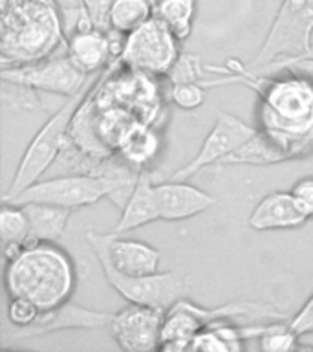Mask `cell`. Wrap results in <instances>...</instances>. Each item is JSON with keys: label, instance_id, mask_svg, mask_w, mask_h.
Returning <instances> with one entry per match:
<instances>
[{"label": "cell", "instance_id": "16", "mask_svg": "<svg viewBox=\"0 0 313 352\" xmlns=\"http://www.w3.org/2000/svg\"><path fill=\"white\" fill-rule=\"evenodd\" d=\"M106 252L117 272L130 277L152 275L159 272L161 255L147 242L121 239L119 235L106 233Z\"/></svg>", "mask_w": 313, "mask_h": 352}, {"label": "cell", "instance_id": "30", "mask_svg": "<svg viewBox=\"0 0 313 352\" xmlns=\"http://www.w3.org/2000/svg\"><path fill=\"white\" fill-rule=\"evenodd\" d=\"M8 321L11 327L24 329L32 324L40 314V308L26 297H8Z\"/></svg>", "mask_w": 313, "mask_h": 352}, {"label": "cell", "instance_id": "27", "mask_svg": "<svg viewBox=\"0 0 313 352\" xmlns=\"http://www.w3.org/2000/svg\"><path fill=\"white\" fill-rule=\"evenodd\" d=\"M203 72H205V66L202 65L200 57L191 54H181L167 74V77H169L170 82H202L205 79Z\"/></svg>", "mask_w": 313, "mask_h": 352}, {"label": "cell", "instance_id": "4", "mask_svg": "<svg viewBox=\"0 0 313 352\" xmlns=\"http://www.w3.org/2000/svg\"><path fill=\"white\" fill-rule=\"evenodd\" d=\"M104 70L99 72V74H93L90 77V81L76 96L66 98L65 103L60 104L59 109L44 121V125L38 129V132L33 136V140L26 147L24 154H22L21 164L16 167L13 180H11L10 187L2 195V202H13L26 187L33 186L35 182L40 180L44 173L57 162L60 153L68 145L71 125H73L77 112L84 103V99L90 96L93 87L97 85Z\"/></svg>", "mask_w": 313, "mask_h": 352}, {"label": "cell", "instance_id": "9", "mask_svg": "<svg viewBox=\"0 0 313 352\" xmlns=\"http://www.w3.org/2000/svg\"><path fill=\"white\" fill-rule=\"evenodd\" d=\"M99 74V72H97ZM2 81H11L30 87L37 92H49L57 96L71 98L81 90L90 77L70 59V55H51L48 59L38 60L33 65L21 66H2Z\"/></svg>", "mask_w": 313, "mask_h": 352}, {"label": "cell", "instance_id": "11", "mask_svg": "<svg viewBox=\"0 0 313 352\" xmlns=\"http://www.w3.org/2000/svg\"><path fill=\"white\" fill-rule=\"evenodd\" d=\"M165 310L128 302V307L112 314L110 334L119 349L126 352H148L159 349Z\"/></svg>", "mask_w": 313, "mask_h": 352}, {"label": "cell", "instance_id": "6", "mask_svg": "<svg viewBox=\"0 0 313 352\" xmlns=\"http://www.w3.org/2000/svg\"><path fill=\"white\" fill-rule=\"evenodd\" d=\"M86 241L101 264L106 283L128 302L156 307L167 312L176 301L189 296L191 283L185 272L170 270V272H158L152 275L130 277V275L117 272L110 261L108 252H106V233L90 230L86 231Z\"/></svg>", "mask_w": 313, "mask_h": 352}, {"label": "cell", "instance_id": "15", "mask_svg": "<svg viewBox=\"0 0 313 352\" xmlns=\"http://www.w3.org/2000/svg\"><path fill=\"white\" fill-rule=\"evenodd\" d=\"M152 178L145 170H139L136 176V184L132 187L130 195L126 197L123 208H121V217L117 224L110 233L114 235H123L128 231H134L143 226L152 224L159 220L158 198H156V189H154Z\"/></svg>", "mask_w": 313, "mask_h": 352}, {"label": "cell", "instance_id": "2", "mask_svg": "<svg viewBox=\"0 0 313 352\" xmlns=\"http://www.w3.org/2000/svg\"><path fill=\"white\" fill-rule=\"evenodd\" d=\"M57 0H0V65H33L66 50Z\"/></svg>", "mask_w": 313, "mask_h": 352}, {"label": "cell", "instance_id": "7", "mask_svg": "<svg viewBox=\"0 0 313 352\" xmlns=\"http://www.w3.org/2000/svg\"><path fill=\"white\" fill-rule=\"evenodd\" d=\"M313 0H282L262 46L247 65L262 70L275 60L306 54L313 46Z\"/></svg>", "mask_w": 313, "mask_h": 352}, {"label": "cell", "instance_id": "28", "mask_svg": "<svg viewBox=\"0 0 313 352\" xmlns=\"http://www.w3.org/2000/svg\"><path fill=\"white\" fill-rule=\"evenodd\" d=\"M2 99L5 109H35L38 104L37 90L19 85V82L2 81Z\"/></svg>", "mask_w": 313, "mask_h": 352}, {"label": "cell", "instance_id": "26", "mask_svg": "<svg viewBox=\"0 0 313 352\" xmlns=\"http://www.w3.org/2000/svg\"><path fill=\"white\" fill-rule=\"evenodd\" d=\"M170 99L178 109L194 110L205 103L202 82H170Z\"/></svg>", "mask_w": 313, "mask_h": 352}, {"label": "cell", "instance_id": "8", "mask_svg": "<svg viewBox=\"0 0 313 352\" xmlns=\"http://www.w3.org/2000/svg\"><path fill=\"white\" fill-rule=\"evenodd\" d=\"M180 43L159 16L152 15L125 37L121 66L148 76H167L181 55Z\"/></svg>", "mask_w": 313, "mask_h": 352}, {"label": "cell", "instance_id": "20", "mask_svg": "<svg viewBox=\"0 0 313 352\" xmlns=\"http://www.w3.org/2000/svg\"><path fill=\"white\" fill-rule=\"evenodd\" d=\"M288 160L290 156L280 147V143L258 129L257 136L251 138L246 145H242L220 165H273Z\"/></svg>", "mask_w": 313, "mask_h": 352}, {"label": "cell", "instance_id": "12", "mask_svg": "<svg viewBox=\"0 0 313 352\" xmlns=\"http://www.w3.org/2000/svg\"><path fill=\"white\" fill-rule=\"evenodd\" d=\"M112 314L99 312V310H90L81 305L73 302H65L54 310L38 314V318L32 324H27L24 329L16 327H4V338L11 340H24V338H37V336H46L57 330L68 329H104L108 327Z\"/></svg>", "mask_w": 313, "mask_h": 352}, {"label": "cell", "instance_id": "22", "mask_svg": "<svg viewBox=\"0 0 313 352\" xmlns=\"http://www.w3.org/2000/svg\"><path fill=\"white\" fill-rule=\"evenodd\" d=\"M154 15L159 16L178 41L191 37L196 16V0H154Z\"/></svg>", "mask_w": 313, "mask_h": 352}, {"label": "cell", "instance_id": "10", "mask_svg": "<svg viewBox=\"0 0 313 352\" xmlns=\"http://www.w3.org/2000/svg\"><path fill=\"white\" fill-rule=\"evenodd\" d=\"M258 129L251 126L240 118L229 112H218L213 129L203 140L202 147L198 148L196 156L185 164L181 169L170 175V180L189 182L192 176L209 165H220L231 154L236 153L242 145H246L251 138L257 136Z\"/></svg>", "mask_w": 313, "mask_h": 352}, {"label": "cell", "instance_id": "18", "mask_svg": "<svg viewBox=\"0 0 313 352\" xmlns=\"http://www.w3.org/2000/svg\"><path fill=\"white\" fill-rule=\"evenodd\" d=\"M202 329L203 324L198 321L196 316L176 301L165 312V321L163 327H161V341H159L158 351H191L192 340Z\"/></svg>", "mask_w": 313, "mask_h": 352}, {"label": "cell", "instance_id": "1", "mask_svg": "<svg viewBox=\"0 0 313 352\" xmlns=\"http://www.w3.org/2000/svg\"><path fill=\"white\" fill-rule=\"evenodd\" d=\"M205 70L222 79H203L202 85H246L258 96L260 131L280 143L290 160L313 153V85L302 77L284 72L282 76L249 70L240 60L231 59L227 66L205 65Z\"/></svg>", "mask_w": 313, "mask_h": 352}, {"label": "cell", "instance_id": "34", "mask_svg": "<svg viewBox=\"0 0 313 352\" xmlns=\"http://www.w3.org/2000/svg\"><path fill=\"white\" fill-rule=\"evenodd\" d=\"M291 330H295L299 336L313 334V294L308 297V301L301 307V310L288 319Z\"/></svg>", "mask_w": 313, "mask_h": 352}, {"label": "cell", "instance_id": "32", "mask_svg": "<svg viewBox=\"0 0 313 352\" xmlns=\"http://www.w3.org/2000/svg\"><path fill=\"white\" fill-rule=\"evenodd\" d=\"M191 351H205V352H231L229 345L222 340V336L213 330L211 327H203L191 343Z\"/></svg>", "mask_w": 313, "mask_h": 352}, {"label": "cell", "instance_id": "29", "mask_svg": "<svg viewBox=\"0 0 313 352\" xmlns=\"http://www.w3.org/2000/svg\"><path fill=\"white\" fill-rule=\"evenodd\" d=\"M255 72V70H253ZM260 74H279V72H290L295 76L306 79L313 85V57L310 55H295V57H286V59L275 60L262 70Z\"/></svg>", "mask_w": 313, "mask_h": 352}, {"label": "cell", "instance_id": "35", "mask_svg": "<svg viewBox=\"0 0 313 352\" xmlns=\"http://www.w3.org/2000/svg\"><path fill=\"white\" fill-rule=\"evenodd\" d=\"M302 55H310V57H313V46L310 50H308L306 54H302Z\"/></svg>", "mask_w": 313, "mask_h": 352}, {"label": "cell", "instance_id": "3", "mask_svg": "<svg viewBox=\"0 0 313 352\" xmlns=\"http://www.w3.org/2000/svg\"><path fill=\"white\" fill-rule=\"evenodd\" d=\"M76 285L73 258L57 242H33L21 255L5 261L8 297H26L40 308V312L70 301Z\"/></svg>", "mask_w": 313, "mask_h": 352}, {"label": "cell", "instance_id": "5", "mask_svg": "<svg viewBox=\"0 0 313 352\" xmlns=\"http://www.w3.org/2000/svg\"><path fill=\"white\" fill-rule=\"evenodd\" d=\"M139 170L132 173H81V175L55 176L48 180L35 182L26 187L11 204H54L60 208L79 209L101 202L103 198L114 200L117 195L128 197L136 184Z\"/></svg>", "mask_w": 313, "mask_h": 352}, {"label": "cell", "instance_id": "17", "mask_svg": "<svg viewBox=\"0 0 313 352\" xmlns=\"http://www.w3.org/2000/svg\"><path fill=\"white\" fill-rule=\"evenodd\" d=\"M66 54L88 76L103 72L112 63V46H110L108 32L88 28V30H76L66 35Z\"/></svg>", "mask_w": 313, "mask_h": 352}, {"label": "cell", "instance_id": "23", "mask_svg": "<svg viewBox=\"0 0 313 352\" xmlns=\"http://www.w3.org/2000/svg\"><path fill=\"white\" fill-rule=\"evenodd\" d=\"M154 15V0H115L110 11V30L128 35Z\"/></svg>", "mask_w": 313, "mask_h": 352}, {"label": "cell", "instance_id": "33", "mask_svg": "<svg viewBox=\"0 0 313 352\" xmlns=\"http://www.w3.org/2000/svg\"><path fill=\"white\" fill-rule=\"evenodd\" d=\"M291 195L308 219H313V176H304L291 187Z\"/></svg>", "mask_w": 313, "mask_h": 352}, {"label": "cell", "instance_id": "31", "mask_svg": "<svg viewBox=\"0 0 313 352\" xmlns=\"http://www.w3.org/2000/svg\"><path fill=\"white\" fill-rule=\"evenodd\" d=\"M115 0H79V4L86 10L93 26L103 32H110V11Z\"/></svg>", "mask_w": 313, "mask_h": 352}, {"label": "cell", "instance_id": "24", "mask_svg": "<svg viewBox=\"0 0 313 352\" xmlns=\"http://www.w3.org/2000/svg\"><path fill=\"white\" fill-rule=\"evenodd\" d=\"M0 239L5 244H30V220L22 206L4 202L0 209Z\"/></svg>", "mask_w": 313, "mask_h": 352}, {"label": "cell", "instance_id": "14", "mask_svg": "<svg viewBox=\"0 0 313 352\" xmlns=\"http://www.w3.org/2000/svg\"><path fill=\"white\" fill-rule=\"evenodd\" d=\"M306 222L308 217L302 213L291 191H273L266 195L247 219V226L255 231L295 230Z\"/></svg>", "mask_w": 313, "mask_h": 352}, {"label": "cell", "instance_id": "13", "mask_svg": "<svg viewBox=\"0 0 313 352\" xmlns=\"http://www.w3.org/2000/svg\"><path fill=\"white\" fill-rule=\"evenodd\" d=\"M154 189L158 198L159 220H165V222L192 219L203 213L205 209L213 208L216 202L209 192L198 189L189 182H161V184H156Z\"/></svg>", "mask_w": 313, "mask_h": 352}, {"label": "cell", "instance_id": "21", "mask_svg": "<svg viewBox=\"0 0 313 352\" xmlns=\"http://www.w3.org/2000/svg\"><path fill=\"white\" fill-rule=\"evenodd\" d=\"M117 148L128 164L134 165L136 170H141L145 165L150 164L158 156L159 148H161V138L150 125L137 123L123 138V142L119 143Z\"/></svg>", "mask_w": 313, "mask_h": 352}, {"label": "cell", "instance_id": "25", "mask_svg": "<svg viewBox=\"0 0 313 352\" xmlns=\"http://www.w3.org/2000/svg\"><path fill=\"white\" fill-rule=\"evenodd\" d=\"M258 346L268 352L313 351L312 345L301 343V336L290 329L288 321H271L268 329L258 338Z\"/></svg>", "mask_w": 313, "mask_h": 352}, {"label": "cell", "instance_id": "19", "mask_svg": "<svg viewBox=\"0 0 313 352\" xmlns=\"http://www.w3.org/2000/svg\"><path fill=\"white\" fill-rule=\"evenodd\" d=\"M24 208L30 220V244L33 242H57L65 233L71 209L54 204L27 202L19 204Z\"/></svg>", "mask_w": 313, "mask_h": 352}]
</instances>
